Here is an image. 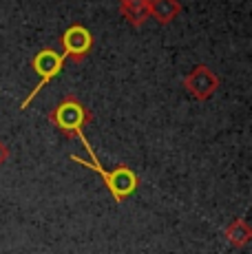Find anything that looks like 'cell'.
I'll return each mask as SVG.
<instances>
[{
    "mask_svg": "<svg viewBox=\"0 0 252 254\" xmlns=\"http://www.w3.org/2000/svg\"><path fill=\"white\" fill-rule=\"evenodd\" d=\"M75 137L82 141V146L86 148V153H89L91 159H80V157H75V155H71V162L82 164V166H86V168H91V170H95V173H100L102 179H104L106 190H109L111 197L115 199V203H122L124 199L128 197V194H133L135 190H137L139 179H137V175H135L133 170L126 168V166H115L113 170H106L104 166L100 164V159H98V155H95L93 146H91L89 139H86L84 130H82V133H77Z\"/></svg>",
    "mask_w": 252,
    "mask_h": 254,
    "instance_id": "cell-1",
    "label": "cell"
},
{
    "mask_svg": "<svg viewBox=\"0 0 252 254\" xmlns=\"http://www.w3.org/2000/svg\"><path fill=\"white\" fill-rule=\"evenodd\" d=\"M51 122L60 133L69 135V137H75V135L82 133V128L91 122V115L75 97H64V100L53 109Z\"/></svg>",
    "mask_w": 252,
    "mask_h": 254,
    "instance_id": "cell-2",
    "label": "cell"
},
{
    "mask_svg": "<svg viewBox=\"0 0 252 254\" xmlns=\"http://www.w3.org/2000/svg\"><path fill=\"white\" fill-rule=\"evenodd\" d=\"M64 62H66V53H58V51H53V49H45V51H40L36 58H33L31 66H33V71L40 75V82L36 84V89L29 93L27 100H22V104H20L22 111H25L27 106L31 104L33 97H36L38 93L45 89V86L49 84L53 77L60 75V71H62V66H64Z\"/></svg>",
    "mask_w": 252,
    "mask_h": 254,
    "instance_id": "cell-3",
    "label": "cell"
},
{
    "mask_svg": "<svg viewBox=\"0 0 252 254\" xmlns=\"http://www.w3.org/2000/svg\"><path fill=\"white\" fill-rule=\"evenodd\" d=\"M62 45H64L66 58L73 60H82L89 53L91 45H93V36L89 33V29L82 24H71L64 33H62Z\"/></svg>",
    "mask_w": 252,
    "mask_h": 254,
    "instance_id": "cell-4",
    "label": "cell"
},
{
    "mask_svg": "<svg viewBox=\"0 0 252 254\" xmlns=\"http://www.w3.org/2000/svg\"><path fill=\"white\" fill-rule=\"evenodd\" d=\"M186 86L195 97L206 100V97H210L217 86H219V80H217V75L210 69H206V66H197V69L188 75Z\"/></svg>",
    "mask_w": 252,
    "mask_h": 254,
    "instance_id": "cell-5",
    "label": "cell"
},
{
    "mask_svg": "<svg viewBox=\"0 0 252 254\" xmlns=\"http://www.w3.org/2000/svg\"><path fill=\"white\" fill-rule=\"evenodd\" d=\"M122 11H124V18L130 24L139 27L146 20L148 13H151V0H124Z\"/></svg>",
    "mask_w": 252,
    "mask_h": 254,
    "instance_id": "cell-6",
    "label": "cell"
},
{
    "mask_svg": "<svg viewBox=\"0 0 252 254\" xmlns=\"http://www.w3.org/2000/svg\"><path fill=\"white\" fill-rule=\"evenodd\" d=\"M177 11H179V4L175 2V0H155L153 2V13L162 22L173 20V18L177 16Z\"/></svg>",
    "mask_w": 252,
    "mask_h": 254,
    "instance_id": "cell-7",
    "label": "cell"
},
{
    "mask_svg": "<svg viewBox=\"0 0 252 254\" xmlns=\"http://www.w3.org/2000/svg\"><path fill=\"white\" fill-rule=\"evenodd\" d=\"M228 234V239H230V243H235V246H246L248 243V239H250V228L246 226L244 221H235L230 228L226 230Z\"/></svg>",
    "mask_w": 252,
    "mask_h": 254,
    "instance_id": "cell-8",
    "label": "cell"
},
{
    "mask_svg": "<svg viewBox=\"0 0 252 254\" xmlns=\"http://www.w3.org/2000/svg\"><path fill=\"white\" fill-rule=\"evenodd\" d=\"M7 157H9V150L0 144V164H4V159H7Z\"/></svg>",
    "mask_w": 252,
    "mask_h": 254,
    "instance_id": "cell-9",
    "label": "cell"
}]
</instances>
